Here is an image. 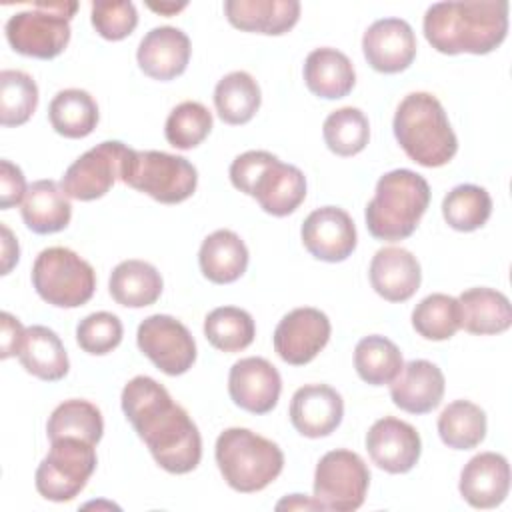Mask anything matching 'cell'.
Segmentation results:
<instances>
[{"instance_id":"25","label":"cell","mask_w":512,"mask_h":512,"mask_svg":"<svg viewBox=\"0 0 512 512\" xmlns=\"http://www.w3.org/2000/svg\"><path fill=\"white\" fill-rule=\"evenodd\" d=\"M22 220L36 234L64 230L72 218V206L64 188L54 180H36L22 200Z\"/></svg>"},{"instance_id":"17","label":"cell","mask_w":512,"mask_h":512,"mask_svg":"<svg viewBox=\"0 0 512 512\" xmlns=\"http://www.w3.org/2000/svg\"><path fill=\"white\" fill-rule=\"evenodd\" d=\"M416 36L402 18H382L368 26L362 38V50L368 64L382 74L406 70L416 58Z\"/></svg>"},{"instance_id":"28","label":"cell","mask_w":512,"mask_h":512,"mask_svg":"<svg viewBox=\"0 0 512 512\" xmlns=\"http://www.w3.org/2000/svg\"><path fill=\"white\" fill-rule=\"evenodd\" d=\"M18 360L28 374L46 382L62 380L70 368V360L60 336L40 324L26 328Z\"/></svg>"},{"instance_id":"9","label":"cell","mask_w":512,"mask_h":512,"mask_svg":"<svg viewBox=\"0 0 512 512\" xmlns=\"http://www.w3.org/2000/svg\"><path fill=\"white\" fill-rule=\"evenodd\" d=\"M94 470V444L80 438L50 440V450L36 468V490L46 500L68 502L84 490Z\"/></svg>"},{"instance_id":"41","label":"cell","mask_w":512,"mask_h":512,"mask_svg":"<svg viewBox=\"0 0 512 512\" xmlns=\"http://www.w3.org/2000/svg\"><path fill=\"white\" fill-rule=\"evenodd\" d=\"M212 130L210 110L194 100L178 104L166 118L164 136L178 150L196 148Z\"/></svg>"},{"instance_id":"10","label":"cell","mask_w":512,"mask_h":512,"mask_svg":"<svg viewBox=\"0 0 512 512\" xmlns=\"http://www.w3.org/2000/svg\"><path fill=\"white\" fill-rule=\"evenodd\" d=\"M368 486L370 470L352 450L326 452L314 472V498L324 510H358L364 504Z\"/></svg>"},{"instance_id":"7","label":"cell","mask_w":512,"mask_h":512,"mask_svg":"<svg viewBox=\"0 0 512 512\" xmlns=\"http://www.w3.org/2000/svg\"><path fill=\"white\" fill-rule=\"evenodd\" d=\"M76 2H34L6 22L8 44L22 56L56 58L70 42V20Z\"/></svg>"},{"instance_id":"30","label":"cell","mask_w":512,"mask_h":512,"mask_svg":"<svg viewBox=\"0 0 512 512\" xmlns=\"http://www.w3.org/2000/svg\"><path fill=\"white\" fill-rule=\"evenodd\" d=\"M108 288L120 306L144 308L160 298L162 276L150 262L124 260L112 270Z\"/></svg>"},{"instance_id":"38","label":"cell","mask_w":512,"mask_h":512,"mask_svg":"<svg viewBox=\"0 0 512 512\" xmlns=\"http://www.w3.org/2000/svg\"><path fill=\"white\" fill-rule=\"evenodd\" d=\"M324 142L338 156L362 152L370 140V124L360 108L344 106L328 114L322 126Z\"/></svg>"},{"instance_id":"15","label":"cell","mask_w":512,"mask_h":512,"mask_svg":"<svg viewBox=\"0 0 512 512\" xmlns=\"http://www.w3.org/2000/svg\"><path fill=\"white\" fill-rule=\"evenodd\" d=\"M300 236L304 248L324 262H342L356 248V226L350 214L338 206H322L310 212Z\"/></svg>"},{"instance_id":"16","label":"cell","mask_w":512,"mask_h":512,"mask_svg":"<svg viewBox=\"0 0 512 512\" xmlns=\"http://www.w3.org/2000/svg\"><path fill=\"white\" fill-rule=\"evenodd\" d=\"M228 392L236 406L252 414L270 412L280 398L282 378L278 370L260 356H248L232 364Z\"/></svg>"},{"instance_id":"18","label":"cell","mask_w":512,"mask_h":512,"mask_svg":"<svg viewBox=\"0 0 512 512\" xmlns=\"http://www.w3.org/2000/svg\"><path fill=\"white\" fill-rule=\"evenodd\" d=\"M342 416V396L326 384H306L292 396L290 422L306 438L332 434L340 426Z\"/></svg>"},{"instance_id":"32","label":"cell","mask_w":512,"mask_h":512,"mask_svg":"<svg viewBox=\"0 0 512 512\" xmlns=\"http://www.w3.org/2000/svg\"><path fill=\"white\" fill-rule=\"evenodd\" d=\"M262 102L258 82L244 70L226 74L214 88V106L222 122L238 126L254 118Z\"/></svg>"},{"instance_id":"26","label":"cell","mask_w":512,"mask_h":512,"mask_svg":"<svg viewBox=\"0 0 512 512\" xmlns=\"http://www.w3.org/2000/svg\"><path fill=\"white\" fill-rule=\"evenodd\" d=\"M304 82L312 94L336 100L352 92L356 72L344 52L336 48H316L306 56Z\"/></svg>"},{"instance_id":"11","label":"cell","mask_w":512,"mask_h":512,"mask_svg":"<svg viewBox=\"0 0 512 512\" xmlns=\"http://www.w3.org/2000/svg\"><path fill=\"white\" fill-rule=\"evenodd\" d=\"M136 342L140 352L168 376L188 372L196 360V342L190 330L168 314L144 318L138 326Z\"/></svg>"},{"instance_id":"39","label":"cell","mask_w":512,"mask_h":512,"mask_svg":"<svg viewBox=\"0 0 512 512\" xmlns=\"http://www.w3.org/2000/svg\"><path fill=\"white\" fill-rule=\"evenodd\" d=\"M414 330L426 340H448L460 328L458 298L448 294H430L422 298L412 312Z\"/></svg>"},{"instance_id":"35","label":"cell","mask_w":512,"mask_h":512,"mask_svg":"<svg viewBox=\"0 0 512 512\" xmlns=\"http://www.w3.org/2000/svg\"><path fill=\"white\" fill-rule=\"evenodd\" d=\"M438 434L448 448H476L486 436V414L470 400H454L438 416Z\"/></svg>"},{"instance_id":"21","label":"cell","mask_w":512,"mask_h":512,"mask_svg":"<svg viewBox=\"0 0 512 512\" xmlns=\"http://www.w3.org/2000/svg\"><path fill=\"white\" fill-rule=\"evenodd\" d=\"M190 38L174 26H158L140 40L136 60L140 70L154 80L180 76L190 62Z\"/></svg>"},{"instance_id":"48","label":"cell","mask_w":512,"mask_h":512,"mask_svg":"<svg viewBox=\"0 0 512 512\" xmlns=\"http://www.w3.org/2000/svg\"><path fill=\"white\" fill-rule=\"evenodd\" d=\"M278 510L282 508H288V510H324L322 504L312 496V498H304L302 494H290L288 498L280 500L276 504Z\"/></svg>"},{"instance_id":"33","label":"cell","mask_w":512,"mask_h":512,"mask_svg":"<svg viewBox=\"0 0 512 512\" xmlns=\"http://www.w3.org/2000/svg\"><path fill=\"white\" fill-rule=\"evenodd\" d=\"M46 432L50 440L80 438L96 446L104 432V420L100 410L92 402L72 398L54 408L48 418Z\"/></svg>"},{"instance_id":"3","label":"cell","mask_w":512,"mask_h":512,"mask_svg":"<svg viewBox=\"0 0 512 512\" xmlns=\"http://www.w3.org/2000/svg\"><path fill=\"white\" fill-rule=\"evenodd\" d=\"M392 128L406 156L420 166H444L458 150V138L448 116L430 92L408 94L396 108Z\"/></svg>"},{"instance_id":"22","label":"cell","mask_w":512,"mask_h":512,"mask_svg":"<svg viewBox=\"0 0 512 512\" xmlns=\"http://www.w3.org/2000/svg\"><path fill=\"white\" fill-rule=\"evenodd\" d=\"M370 284L388 302H406L420 288L422 272L416 256L398 246L380 248L370 262Z\"/></svg>"},{"instance_id":"43","label":"cell","mask_w":512,"mask_h":512,"mask_svg":"<svg viewBox=\"0 0 512 512\" xmlns=\"http://www.w3.org/2000/svg\"><path fill=\"white\" fill-rule=\"evenodd\" d=\"M92 26L106 40H124L138 26L132 2H92Z\"/></svg>"},{"instance_id":"4","label":"cell","mask_w":512,"mask_h":512,"mask_svg":"<svg viewBox=\"0 0 512 512\" xmlns=\"http://www.w3.org/2000/svg\"><path fill=\"white\" fill-rule=\"evenodd\" d=\"M428 204L430 186L420 174L408 168L386 172L366 206V228L376 240H404L412 236Z\"/></svg>"},{"instance_id":"2","label":"cell","mask_w":512,"mask_h":512,"mask_svg":"<svg viewBox=\"0 0 512 512\" xmlns=\"http://www.w3.org/2000/svg\"><path fill=\"white\" fill-rule=\"evenodd\" d=\"M424 36L442 54H488L508 32L506 0L436 2L424 14Z\"/></svg>"},{"instance_id":"6","label":"cell","mask_w":512,"mask_h":512,"mask_svg":"<svg viewBox=\"0 0 512 512\" xmlns=\"http://www.w3.org/2000/svg\"><path fill=\"white\" fill-rule=\"evenodd\" d=\"M120 180L162 204L188 200L198 184L196 168L182 156L160 150H128Z\"/></svg>"},{"instance_id":"36","label":"cell","mask_w":512,"mask_h":512,"mask_svg":"<svg viewBox=\"0 0 512 512\" xmlns=\"http://www.w3.org/2000/svg\"><path fill=\"white\" fill-rule=\"evenodd\" d=\"M492 214L490 194L476 184H458L442 200V216L450 228L472 232L482 228Z\"/></svg>"},{"instance_id":"42","label":"cell","mask_w":512,"mask_h":512,"mask_svg":"<svg viewBox=\"0 0 512 512\" xmlns=\"http://www.w3.org/2000/svg\"><path fill=\"white\" fill-rule=\"evenodd\" d=\"M122 322L112 312H92L76 326L78 346L94 356L112 352L122 342Z\"/></svg>"},{"instance_id":"23","label":"cell","mask_w":512,"mask_h":512,"mask_svg":"<svg viewBox=\"0 0 512 512\" xmlns=\"http://www.w3.org/2000/svg\"><path fill=\"white\" fill-rule=\"evenodd\" d=\"M444 396V374L428 360H410L390 382L392 402L410 414L432 412Z\"/></svg>"},{"instance_id":"12","label":"cell","mask_w":512,"mask_h":512,"mask_svg":"<svg viewBox=\"0 0 512 512\" xmlns=\"http://www.w3.org/2000/svg\"><path fill=\"white\" fill-rule=\"evenodd\" d=\"M128 150L118 140H106L76 158L62 176V188L68 198L82 202L102 198L120 180Z\"/></svg>"},{"instance_id":"34","label":"cell","mask_w":512,"mask_h":512,"mask_svg":"<svg viewBox=\"0 0 512 512\" xmlns=\"http://www.w3.org/2000/svg\"><path fill=\"white\" fill-rule=\"evenodd\" d=\"M402 366L400 348L386 336H364L354 348V368L358 376L372 386L390 384L400 374Z\"/></svg>"},{"instance_id":"37","label":"cell","mask_w":512,"mask_h":512,"mask_svg":"<svg viewBox=\"0 0 512 512\" xmlns=\"http://www.w3.org/2000/svg\"><path fill=\"white\" fill-rule=\"evenodd\" d=\"M204 336L216 350L240 352L252 344L256 326L246 310L236 306H220L206 316Z\"/></svg>"},{"instance_id":"24","label":"cell","mask_w":512,"mask_h":512,"mask_svg":"<svg viewBox=\"0 0 512 512\" xmlns=\"http://www.w3.org/2000/svg\"><path fill=\"white\" fill-rule=\"evenodd\" d=\"M228 22L244 32L280 36L292 30L300 18L296 0H226Z\"/></svg>"},{"instance_id":"14","label":"cell","mask_w":512,"mask_h":512,"mask_svg":"<svg viewBox=\"0 0 512 512\" xmlns=\"http://www.w3.org/2000/svg\"><path fill=\"white\" fill-rule=\"evenodd\" d=\"M366 450L372 462L390 474L410 472L422 452L416 428L394 416L376 420L366 434Z\"/></svg>"},{"instance_id":"45","label":"cell","mask_w":512,"mask_h":512,"mask_svg":"<svg viewBox=\"0 0 512 512\" xmlns=\"http://www.w3.org/2000/svg\"><path fill=\"white\" fill-rule=\"evenodd\" d=\"M26 178L22 170L10 160H0V208L18 206L26 196Z\"/></svg>"},{"instance_id":"31","label":"cell","mask_w":512,"mask_h":512,"mask_svg":"<svg viewBox=\"0 0 512 512\" xmlns=\"http://www.w3.org/2000/svg\"><path fill=\"white\" fill-rule=\"evenodd\" d=\"M48 118L60 136L84 138L96 128L100 114L96 100L86 90L66 88L52 98Z\"/></svg>"},{"instance_id":"20","label":"cell","mask_w":512,"mask_h":512,"mask_svg":"<svg viewBox=\"0 0 512 512\" xmlns=\"http://www.w3.org/2000/svg\"><path fill=\"white\" fill-rule=\"evenodd\" d=\"M460 494L474 508L500 506L510 490V464L502 454L480 452L460 472Z\"/></svg>"},{"instance_id":"46","label":"cell","mask_w":512,"mask_h":512,"mask_svg":"<svg viewBox=\"0 0 512 512\" xmlns=\"http://www.w3.org/2000/svg\"><path fill=\"white\" fill-rule=\"evenodd\" d=\"M0 324H2V330H0V356L4 360L10 358V356H18L22 340H24V334H26V328L10 312H2Z\"/></svg>"},{"instance_id":"49","label":"cell","mask_w":512,"mask_h":512,"mask_svg":"<svg viewBox=\"0 0 512 512\" xmlns=\"http://www.w3.org/2000/svg\"><path fill=\"white\" fill-rule=\"evenodd\" d=\"M148 8H150V10H154V12H160V14L172 16V14L180 12L182 8H186V2H182V4H148Z\"/></svg>"},{"instance_id":"47","label":"cell","mask_w":512,"mask_h":512,"mask_svg":"<svg viewBox=\"0 0 512 512\" xmlns=\"http://www.w3.org/2000/svg\"><path fill=\"white\" fill-rule=\"evenodd\" d=\"M0 230H2V274H8L12 270V266L18 262L20 250H18V242L14 240L10 228L6 224H2Z\"/></svg>"},{"instance_id":"44","label":"cell","mask_w":512,"mask_h":512,"mask_svg":"<svg viewBox=\"0 0 512 512\" xmlns=\"http://www.w3.org/2000/svg\"><path fill=\"white\" fill-rule=\"evenodd\" d=\"M272 158H274V154H270L266 150H248V152L236 156L230 164V182L234 184V188L248 194L250 184L254 182V178L260 174V170Z\"/></svg>"},{"instance_id":"8","label":"cell","mask_w":512,"mask_h":512,"mask_svg":"<svg viewBox=\"0 0 512 512\" xmlns=\"http://www.w3.org/2000/svg\"><path fill=\"white\" fill-rule=\"evenodd\" d=\"M32 284L44 302L58 308H78L94 296L96 272L74 250L52 246L36 256Z\"/></svg>"},{"instance_id":"27","label":"cell","mask_w":512,"mask_h":512,"mask_svg":"<svg viewBox=\"0 0 512 512\" xmlns=\"http://www.w3.org/2000/svg\"><path fill=\"white\" fill-rule=\"evenodd\" d=\"M460 328L470 334L488 336L506 332L512 324L510 300L494 288H470L458 298Z\"/></svg>"},{"instance_id":"1","label":"cell","mask_w":512,"mask_h":512,"mask_svg":"<svg viewBox=\"0 0 512 512\" xmlns=\"http://www.w3.org/2000/svg\"><path fill=\"white\" fill-rule=\"evenodd\" d=\"M120 402L126 420L160 468L170 474H186L200 464V432L160 382L150 376H134L124 386Z\"/></svg>"},{"instance_id":"5","label":"cell","mask_w":512,"mask_h":512,"mask_svg":"<svg viewBox=\"0 0 512 512\" xmlns=\"http://www.w3.org/2000/svg\"><path fill=\"white\" fill-rule=\"evenodd\" d=\"M214 456L226 484L242 494L264 490L284 468L280 446L248 428H226Z\"/></svg>"},{"instance_id":"13","label":"cell","mask_w":512,"mask_h":512,"mask_svg":"<svg viewBox=\"0 0 512 512\" xmlns=\"http://www.w3.org/2000/svg\"><path fill=\"white\" fill-rule=\"evenodd\" d=\"M330 320L318 308H294L274 330L276 354L292 366L312 362L330 340Z\"/></svg>"},{"instance_id":"40","label":"cell","mask_w":512,"mask_h":512,"mask_svg":"<svg viewBox=\"0 0 512 512\" xmlns=\"http://www.w3.org/2000/svg\"><path fill=\"white\" fill-rule=\"evenodd\" d=\"M38 106V86L30 74L22 70L0 72V124L22 126L30 120Z\"/></svg>"},{"instance_id":"29","label":"cell","mask_w":512,"mask_h":512,"mask_svg":"<svg viewBox=\"0 0 512 512\" xmlns=\"http://www.w3.org/2000/svg\"><path fill=\"white\" fill-rule=\"evenodd\" d=\"M198 264L214 284L236 282L248 268V248L232 230H216L204 238Z\"/></svg>"},{"instance_id":"19","label":"cell","mask_w":512,"mask_h":512,"mask_svg":"<svg viewBox=\"0 0 512 512\" xmlns=\"http://www.w3.org/2000/svg\"><path fill=\"white\" fill-rule=\"evenodd\" d=\"M248 196L272 216L292 214L306 198V178L300 168L280 162L276 156L250 184Z\"/></svg>"}]
</instances>
